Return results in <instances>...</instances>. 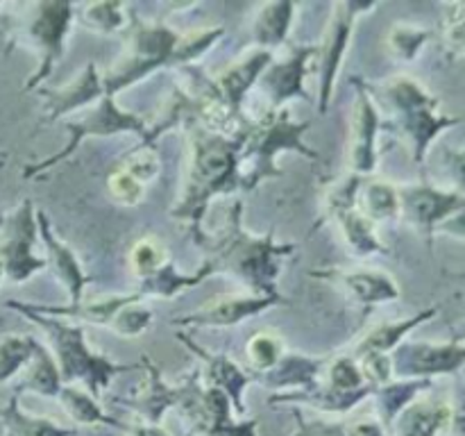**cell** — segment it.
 I'll use <instances>...</instances> for the list:
<instances>
[{
    "instance_id": "1",
    "label": "cell",
    "mask_w": 465,
    "mask_h": 436,
    "mask_svg": "<svg viewBox=\"0 0 465 436\" xmlns=\"http://www.w3.org/2000/svg\"><path fill=\"white\" fill-rule=\"evenodd\" d=\"M248 130L250 125L236 134H218L200 125L186 127L191 148L189 171L180 200L171 209V216L189 227L198 245L207 236L204 216L212 200L241 191V150Z\"/></svg>"
},
{
    "instance_id": "2",
    "label": "cell",
    "mask_w": 465,
    "mask_h": 436,
    "mask_svg": "<svg viewBox=\"0 0 465 436\" xmlns=\"http://www.w3.org/2000/svg\"><path fill=\"white\" fill-rule=\"evenodd\" d=\"M207 250L213 271L234 277L254 295H282V262L295 253V243H280L275 232L252 234L243 225V203L234 200L227 209L225 223L216 234H207L200 243Z\"/></svg>"
},
{
    "instance_id": "3",
    "label": "cell",
    "mask_w": 465,
    "mask_h": 436,
    "mask_svg": "<svg viewBox=\"0 0 465 436\" xmlns=\"http://www.w3.org/2000/svg\"><path fill=\"white\" fill-rule=\"evenodd\" d=\"M7 307L25 316L32 325L44 330L64 384H80L94 398H100L109 389L114 377L121 372L141 371V363H118L91 350L84 327L80 322L32 312L27 302H21V300H7Z\"/></svg>"
},
{
    "instance_id": "4",
    "label": "cell",
    "mask_w": 465,
    "mask_h": 436,
    "mask_svg": "<svg viewBox=\"0 0 465 436\" xmlns=\"http://www.w3.org/2000/svg\"><path fill=\"white\" fill-rule=\"evenodd\" d=\"M312 121H293L289 109H268L259 121L250 123L241 150V189L254 191L262 182L284 175L277 166L282 153H295L304 159H321V153L304 141Z\"/></svg>"
},
{
    "instance_id": "5",
    "label": "cell",
    "mask_w": 465,
    "mask_h": 436,
    "mask_svg": "<svg viewBox=\"0 0 465 436\" xmlns=\"http://www.w3.org/2000/svg\"><path fill=\"white\" fill-rule=\"evenodd\" d=\"M375 103H381L393 116V127L407 136L411 157L418 166L425 164L427 153L440 132L459 125L457 116L440 112V103L413 77H393L380 86H371Z\"/></svg>"
},
{
    "instance_id": "6",
    "label": "cell",
    "mask_w": 465,
    "mask_h": 436,
    "mask_svg": "<svg viewBox=\"0 0 465 436\" xmlns=\"http://www.w3.org/2000/svg\"><path fill=\"white\" fill-rule=\"evenodd\" d=\"M73 23H75V5L73 3L41 0V3L21 7V14L14 18L12 30L7 32V50L12 45H23L39 57L36 71L27 77L25 91H36L50 80L54 66L64 57Z\"/></svg>"
},
{
    "instance_id": "7",
    "label": "cell",
    "mask_w": 465,
    "mask_h": 436,
    "mask_svg": "<svg viewBox=\"0 0 465 436\" xmlns=\"http://www.w3.org/2000/svg\"><path fill=\"white\" fill-rule=\"evenodd\" d=\"M180 32L159 21H141L132 14V23L125 30V50L121 57L103 73L104 94L116 98L121 91L139 84L153 73L175 68V48Z\"/></svg>"
},
{
    "instance_id": "8",
    "label": "cell",
    "mask_w": 465,
    "mask_h": 436,
    "mask_svg": "<svg viewBox=\"0 0 465 436\" xmlns=\"http://www.w3.org/2000/svg\"><path fill=\"white\" fill-rule=\"evenodd\" d=\"M150 123L145 121L141 114L130 112V109L121 107L118 100L114 95L104 94L94 107L86 109V114H82L80 118H73V121L64 123V130L68 132V139L62 148L57 150L50 157L41 159L36 164H27L23 177L30 180V177L41 175V173L50 171L57 164L66 162L73 153L82 145L84 139H100V136H114V134H134L139 136V141L145 139L148 134Z\"/></svg>"
},
{
    "instance_id": "9",
    "label": "cell",
    "mask_w": 465,
    "mask_h": 436,
    "mask_svg": "<svg viewBox=\"0 0 465 436\" xmlns=\"http://www.w3.org/2000/svg\"><path fill=\"white\" fill-rule=\"evenodd\" d=\"M139 363L141 371H145V384L141 386L136 395L118 398L116 404L134 413L136 422H148V425H162L168 409H177L184 418L191 416L204 389L200 366L191 368L184 380L173 386L163 380L159 363H154L148 354H143Z\"/></svg>"
},
{
    "instance_id": "10",
    "label": "cell",
    "mask_w": 465,
    "mask_h": 436,
    "mask_svg": "<svg viewBox=\"0 0 465 436\" xmlns=\"http://www.w3.org/2000/svg\"><path fill=\"white\" fill-rule=\"evenodd\" d=\"M363 180L366 177L348 173L339 182H334L322 198V221L316 223L318 227L321 223L334 221L350 253L359 259H368L372 254H389V248L381 243L380 234H377V225H372L359 209V189H361Z\"/></svg>"
},
{
    "instance_id": "11",
    "label": "cell",
    "mask_w": 465,
    "mask_h": 436,
    "mask_svg": "<svg viewBox=\"0 0 465 436\" xmlns=\"http://www.w3.org/2000/svg\"><path fill=\"white\" fill-rule=\"evenodd\" d=\"M39 239L36 225V209L32 200H23L12 213H7L0 227V262H3L5 277L14 284H23L48 268L45 257L35 254V243Z\"/></svg>"
},
{
    "instance_id": "12",
    "label": "cell",
    "mask_w": 465,
    "mask_h": 436,
    "mask_svg": "<svg viewBox=\"0 0 465 436\" xmlns=\"http://www.w3.org/2000/svg\"><path fill=\"white\" fill-rule=\"evenodd\" d=\"M377 9V3H336L331 7V21L327 27L325 44L318 45V112L327 114L331 98H334L336 77L343 66L345 53L352 41L354 25L363 14H371Z\"/></svg>"
},
{
    "instance_id": "13",
    "label": "cell",
    "mask_w": 465,
    "mask_h": 436,
    "mask_svg": "<svg viewBox=\"0 0 465 436\" xmlns=\"http://www.w3.org/2000/svg\"><path fill=\"white\" fill-rule=\"evenodd\" d=\"M393 380H431L440 375H457L465 366V343L452 339L448 343L430 341H402L391 352Z\"/></svg>"
},
{
    "instance_id": "14",
    "label": "cell",
    "mask_w": 465,
    "mask_h": 436,
    "mask_svg": "<svg viewBox=\"0 0 465 436\" xmlns=\"http://www.w3.org/2000/svg\"><path fill=\"white\" fill-rule=\"evenodd\" d=\"M354 86L352 127H350V173L359 177H371L380 162V132L384 127L380 104L372 98L371 89L359 77H350Z\"/></svg>"
},
{
    "instance_id": "15",
    "label": "cell",
    "mask_w": 465,
    "mask_h": 436,
    "mask_svg": "<svg viewBox=\"0 0 465 436\" xmlns=\"http://www.w3.org/2000/svg\"><path fill=\"white\" fill-rule=\"evenodd\" d=\"M318 45H293L284 59H272L271 66L262 73L257 86L268 98L271 109H284L295 98L309 100L307 75L313 62H318Z\"/></svg>"
},
{
    "instance_id": "16",
    "label": "cell",
    "mask_w": 465,
    "mask_h": 436,
    "mask_svg": "<svg viewBox=\"0 0 465 436\" xmlns=\"http://www.w3.org/2000/svg\"><path fill=\"white\" fill-rule=\"evenodd\" d=\"M289 304L286 295H218L186 316L173 318L177 327H236L266 309Z\"/></svg>"
},
{
    "instance_id": "17",
    "label": "cell",
    "mask_w": 465,
    "mask_h": 436,
    "mask_svg": "<svg viewBox=\"0 0 465 436\" xmlns=\"http://www.w3.org/2000/svg\"><path fill=\"white\" fill-rule=\"evenodd\" d=\"M400 216L407 218L427 239H434L436 230L452 213L465 207V195L459 191H443L431 184L400 186Z\"/></svg>"
},
{
    "instance_id": "18",
    "label": "cell",
    "mask_w": 465,
    "mask_h": 436,
    "mask_svg": "<svg viewBox=\"0 0 465 436\" xmlns=\"http://www.w3.org/2000/svg\"><path fill=\"white\" fill-rule=\"evenodd\" d=\"M309 275L339 286L350 295L363 312H371L377 304L400 300V286L386 271L375 268H312Z\"/></svg>"
},
{
    "instance_id": "19",
    "label": "cell",
    "mask_w": 465,
    "mask_h": 436,
    "mask_svg": "<svg viewBox=\"0 0 465 436\" xmlns=\"http://www.w3.org/2000/svg\"><path fill=\"white\" fill-rule=\"evenodd\" d=\"M175 336H177V341H180V343H184V348L189 350L195 359H198L204 386H213V389L223 391V393L230 398L236 416H243L245 413L243 393H245V389L252 384L248 368H243L241 363H236L234 359L227 357V354L209 352V350L203 348L198 341L191 339L186 332H177Z\"/></svg>"
},
{
    "instance_id": "20",
    "label": "cell",
    "mask_w": 465,
    "mask_h": 436,
    "mask_svg": "<svg viewBox=\"0 0 465 436\" xmlns=\"http://www.w3.org/2000/svg\"><path fill=\"white\" fill-rule=\"evenodd\" d=\"M36 94L44 100V118L41 125L57 123L77 109L94 107L104 95L103 73L98 71L95 62H89L68 84L62 86H39Z\"/></svg>"
},
{
    "instance_id": "21",
    "label": "cell",
    "mask_w": 465,
    "mask_h": 436,
    "mask_svg": "<svg viewBox=\"0 0 465 436\" xmlns=\"http://www.w3.org/2000/svg\"><path fill=\"white\" fill-rule=\"evenodd\" d=\"M275 54L271 50L252 48L243 54L241 59H236L234 64L223 68L216 77H213V84H216L218 94H221L223 103L227 104V109L232 112V116L245 121L243 116V103L248 98L250 91L257 86L259 77L272 64Z\"/></svg>"
},
{
    "instance_id": "22",
    "label": "cell",
    "mask_w": 465,
    "mask_h": 436,
    "mask_svg": "<svg viewBox=\"0 0 465 436\" xmlns=\"http://www.w3.org/2000/svg\"><path fill=\"white\" fill-rule=\"evenodd\" d=\"M325 363L327 359L286 350L275 368L266 372H250V380L263 389H271L272 393H307L321 386Z\"/></svg>"
},
{
    "instance_id": "23",
    "label": "cell",
    "mask_w": 465,
    "mask_h": 436,
    "mask_svg": "<svg viewBox=\"0 0 465 436\" xmlns=\"http://www.w3.org/2000/svg\"><path fill=\"white\" fill-rule=\"evenodd\" d=\"M36 225H39V239L45 245V262H48L50 271L54 272L62 286L68 293V302H80L84 300L86 286L94 282V277L86 275L84 266L80 263L77 254L73 253V248L68 243H64L57 234H54L53 225H50V218L45 216V212L36 209Z\"/></svg>"
},
{
    "instance_id": "24",
    "label": "cell",
    "mask_w": 465,
    "mask_h": 436,
    "mask_svg": "<svg viewBox=\"0 0 465 436\" xmlns=\"http://www.w3.org/2000/svg\"><path fill=\"white\" fill-rule=\"evenodd\" d=\"M132 302H143L139 293H116L107 295V298L98 300H80V302H68V304H32L27 302V307L32 312L45 313V316H57L66 318V321H75L80 325L89 322V325H112V321L116 318V313L123 307Z\"/></svg>"
},
{
    "instance_id": "25",
    "label": "cell",
    "mask_w": 465,
    "mask_h": 436,
    "mask_svg": "<svg viewBox=\"0 0 465 436\" xmlns=\"http://www.w3.org/2000/svg\"><path fill=\"white\" fill-rule=\"evenodd\" d=\"M452 402L448 400H413L391 427L389 436H440L448 431Z\"/></svg>"
},
{
    "instance_id": "26",
    "label": "cell",
    "mask_w": 465,
    "mask_h": 436,
    "mask_svg": "<svg viewBox=\"0 0 465 436\" xmlns=\"http://www.w3.org/2000/svg\"><path fill=\"white\" fill-rule=\"evenodd\" d=\"M212 275H216V271H213V263L209 262V259H204L203 266L193 272L180 271V268L175 266V262H173V259H168L163 266H159L157 271L150 272L148 277H143V280H141L136 293H139L143 300L145 298L171 300V298H175V295L184 293V291L195 289V286H200L204 280H207V277H212Z\"/></svg>"
},
{
    "instance_id": "27",
    "label": "cell",
    "mask_w": 465,
    "mask_h": 436,
    "mask_svg": "<svg viewBox=\"0 0 465 436\" xmlns=\"http://www.w3.org/2000/svg\"><path fill=\"white\" fill-rule=\"evenodd\" d=\"M295 9L298 5L291 0H277V3H266L259 7L254 14L252 27H250V36H252L254 48L262 50H277L280 45L286 44L293 27Z\"/></svg>"
},
{
    "instance_id": "28",
    "label": "cell",
    "mask_w": 465,
    "mask_h": 436,
    "mask_svg": "<svg viewBox=\"0 0 465 436\" xmlns=\"http://www.w3.org/2000/svg\"><path fill=\"white\" fill-rule=\"evenodd\" d=\"M436 316H439V304L420 309V312L413 313V316L409 318H400V321H389V322H381V325H375L361 341H359L352 357H359V354H366V352L391 354L400 343H402V341H407V336L411 334L416 327H420L422 322L431 321V318Z\"/></svg>"
},
{
    "instance_id": "29",
    "label": "cell",
    "mask_w": 465,
    "mask_h": 436,
    "mask_svg": "<svg viewBox=\"0 0 465 436\" xmlns=\"http://www.w3.org/2000/svg\"><path fill=\"white\" fill-rule=\"evenodd\" d=\"M431 384H434L431 380H391L386 382V384L375 386L371 398L375 400L377 422H380L386 431H391L395 418H398L413 400H418V395L430 391Z\"/></svg>"
},
{
    "instance_id": "30",
    "label": "cell",
    "mask_w": 465,
    "mask_h": 436,
    "mask_svg": "<svg viewBox=\"0 0 465 436\" xmlns=\"http://www.w3.org/2000/svg\"><path fill=\"white\" fill-rule=\"evenodd\" d=\"M59 404L66 411V416L73 422L82 427H114V430L127 431L130 430V422H123L118 418L109 416L103 407H100L98 398L89 393L86 389L77 384H64L62 391L57 395Z\"/></svg>"
},
{
    "instance_id": "31",
    "label": "cell",
    "mask_w": 465,
    "mask_h": 436,
    "mask_svg": "<svg viewBox=\"0 0 465 436\" xmlns=\"http://www.w3.org/2000/svg\"><path fill=\"white\" fill-rule=\"evenodd\" d=\"M62 386V372H59V366L57 362H54L53 352H50V348H45L41 341H36L35 354H32L30 363L23 368V377L18 380V384L14 386V391H16L18 395L36 393L44 395V398L57 400Z\"/></svg>"
},
{
    "instance_id": "32",
    "label": "cell",
    "mask_w": 465,
    "mask_h": 436,
    "mask_svg": "<svg viewBox=\"0 0 465 436\" xmlns=\"http://www.w3.org/2000/svg\"><path fill=\"white\" fill-rule=\"evenodd\" d=\"M0 422H3V436H75L77 430L62 427L50 418L32 416L23 411L21 395L14 391L12 398L0 409Z\"/></svg>"
},
{
    "instance_id": "33",
    "label": "cell",
    "mask_w": 465,
    "mask_h": 436,
    "mask_svg": "<svg viewBox=\"0 0 465 436\" xmlns=\"http://www.w3.org/2000/svg\"><path fill=\"white\" fill-rule=\"evenodd\" d=\"M359 209L363 216L377 225V223L393 221L400 216V193L398 186L389 184L384 180H372L366 177L359 189Z\"/></svg>"
},
{
    "instance_id": "34",
    "label": "cell",
    "mask_w": 465,
    "mask_h": 436,
    "mask_svg": "<svg viewBox=\"0 0 465 436\" xmlns=\"http://www.w3.org/2000/svg\"><path fill=\"white\" fill-rule=\"evenodd\" d=\"M75 21L98 35H125L132 23V12L123 3H91L75 7Z\"/></svg>"
},
{
    "instance_id": "35",
    "label": "cell",
    "mask_w": 465,
    "mask_h": 436,
    "mask_svg": "<svg viewBox=\"0 0 465 436\" xmlns=\"http://www.w3.org/2000/svg\"><path fill=\"white\" fill-rule=\"evenodd\" d=\"M36 339L30 334L0 336V384L12 382L35 354Z\"/></svg>"
},
{
    "instance_id": "36",
    "label": "cell",
    "mask_w": 465,
    "mask_h": 436,
    "mask_svg": "<svg viewBox=\"0 0 465 436\" xmlns=\"http://www.w3.org/2000/svg\"><path fill=\"white\" fill-rule=\"evenodd\" d=\"M225 35V27H203V30H191L180 36V44L175 48V68L195 66L198 59H203L218 41Z\"/></svg>"
},
{
    "instance_id": "37",
    "label": "cell",
    "mask_w": 465,
    "mask_h": 436,
    "mask_svg": "<svg viewBox=\"0 0 465 436\" xmlns=\"http://www.w3.org/2000/svg\"><path fill=\"white\" fill-rule=\"evenodd\" d=\"M286 354L284 341L272 332H257L250 336L245 345V357H248V372H266L277 366Z\"/></svg>"
},
{
    "instance_id": "38",
    "label": "cell",
    "mask_w": 465,
    "mask_h": 436,
    "mask_svg": "<svg viewBox=\"0 0 465 436\" xmlns=\"http://www.w3.org/2000/svg\"><path fill=\"white\" fill-rule=\"evenodd\" d=\"M322 384L331 386V389L336 391H345V393L372 389V386L363 380L361 368H359V362L352 354H339V357L327 359L325 372H322Z\"/></svg>"
},
{
    "instance_id": "39",
    "label": "cell",
    "mask_w": 465,
    "mask_h": 436,
    "mask_svg": "<svg viewBox=\"0 0 465 436\" xmlns=\"http://www.w3.org/2000/svg\"><path fill=\"white\" fill-rule=\"evenodd\" d=\"M431 32L422 30V27L407 25V23H398V25L391 27L389 32V48L400 62H413L418 59L420 50L425 48V44L430 41Z\"/></svg>"
},
{
    "instance_id": "40",
    "label": "cell",
    "mask_w": 465,
    "mask_h": 436,
    "mask_svg": "<svg viewBox=\"0 0 465 436\" xmlns=\"http://www.w3.org/2000/svg\"><path fill=\"white\" fill-rule=\"evenodd\" d=\"M168 259H171V254H168L166 245L162 241L153 239V236L136 241L134 248L130 250V266L139 280H143L150 272L157 271L159 266H163Z\"/></svg>"
},
{
    "instance_id": "41",
    "label": "cell",
    "mask_w": 465,
    "mask_h": 436,
    "mask_svg": "<svg viewBox=\"0 0 465 436\" xmlns=\"http://www.w3.org/2000/svg\"><path fill=\"white\" fill-rule=\"evenodd\" d=\"M121 168H125L130 175H134L136 180L148 184V182H153L154 177L159 175V168H162V164H159V153L153 145L139 144L136 148L127 150V153L123 154Z\"/></svg>"
},
{
    "instance_id": "42",
    "label": "cell",
    "mask_w": 465,
    "mask_h": 436,
    "mask_svg": "<svg viewBox=\"0 0 465 436\" xmlns=\"http://www.w3.org/2000/svg\"><path fill=\"white\" fill-rule=\"evenodd\" d=\"M150 325H153V312L145 309L141 302H132L116 313V318H114L109 327H112L118 336L134 339V336L145 334Z\"/></svg>"
},
{
    "instance_id": "43",
    "label": "cell",
    "mask_w": 465,
    "mask_h": 436,
    "mask_svg": "<svg viewBox=\"0 0 465 436\" xmlns=\"http://www.w3.org/2000/svg\"><path fill=\"white\" fill-rule=\"evenodd\" d=\"M107 186H109V193H112L121 204H127V207L139 204L145 195L143 182L136 180L134 175H130V173L121 166L114 168L112 175H109L107 180Z\"/></svg>"
},
{
    "instance_id": "44",
    "label": "cell",
    "mask_w": 465,
    "mask_h": 436,
    "mask_svg": "<svg viewBox=\"0 0 465 436\" xmlns=\"http://www.w3.org/2000/svg\"><path fill=\"white\" fill-rule=\"evenodd\" d=\"M295 431L291 436H350L348 425L341 421H325V418L302 416V409L293 407Z\"/></svg>"
},
{
    "instance_id": "45",
    "label": "cell",
    "mask_w": 465,
    "mask_h": 436,
    "mask_svg": "<svg viewBox=\"0 0 465 436\" xmlns=\"http://www.w3.org/2000/svg\"><path fill=\"white\" fill-rule=\"evenodd\" d=\"M445 53L452 59L465 54V3L450 5L445 21Z\"/></svg>"
},
{
    "instance_id": "46",
    "label": "cell",
    "mask_w": 465,
    "mask_h": 436,
    "mask_svg": "<svg viewBox=\"0 0 465 436\" xmlns=\"http://www.w3.org/2000/svg\"><path fill=\"white\" fill-rule=\"evenodd\" d=\"M354 359L359 362L363 380H366L372 389L393 380V363H391V354L366 352V354H359V357Z\"/></svg>"
},
{
    "instance_id": "47",
    "label": "cell",
    "mask_w": 465,
    "mask_h": 436,
    "mask_svg": "<svg viewBox=\"0 0 465 436\" xmlns=\"http://www.w3.org/2000/svg\"><path fill=\"white\" fill-rule=\"evenodd\" d=\"M259 418H243V421H236L230 418V421L221 422V425L204 427V430H198L193 436H257Z\"/></svg>"
},
{
    "instance_id": "48",
    "label": "cell",
    "mask_w": 465,
    "mask_h": 436,
    "mask_svg": "<svg viewBox=\"0 0 465 436\" xmlns=\"http://www.w3.org/2000/svg\"><path fill=\"white\" fill-rule=\"evenodd\" d=\"M450 175L457 182V191L465 195V150H445Z\"/></svg>"
},
{
    "instance_id": "49",
    "label": "cell",
    "mask_w": 465,
    "mask_h": 436,
    "mask_svg": "<svg viewBox=\"0 0 465 436\" xmlns=\"http://www.w3.org/2000/svg\"><path fill=\"white\" fill-rule=\"evenodd\" d=\"M450 431L452 436H465V386L459 391L457 404H452V418H450Z\"/></svg>"
},
{
    "instance_id": "50",
    "label": "cell",
    "mask_w": 465,
    "mask_h": 436,
    "mask_svg": "<svg viewBox=\"0 0 465 436\" xmlns=\"http://www.w3.org/2000/svg\"><path fill=\"white\" fill-rule=\"evenodd\" d=\"M436 232H440V234L457 236V239H465V207L459 209L457 213H452L448 221L440 223L439 230Z\"/></svg>"
},
{
    "instance_id": "51",
    "label": "cell",
    "mask_w": 465,
    "mask_h": 436,
    "mask_svg": "<svg viewBox=\"0 0 465 436\" xmlns=\"http://www.w3.org/2000/svg\"><path fill=\"white\" fill-rule=\"evenodd\" d=\"M350 436H389V431L377 421H359L354 425H348Z\"/></svg>"
},
{
    "instance_id": "52",
    "label": "cell",
    "mask_w": 465,
    "mask_h": 436,
    "mask_svg": "<svg viewBox=\"0 0 465 436\" xmlns=\"http://www.w3.org/2000/svg\"><path fill=\"white\" fill-rule=\"evenodd\" d=\"M130 436H171L162 425H148V422H134L127 430Z\"/></svg>"
},
{
    "instance_id": "53",
    "label": "cell",
    "mask_w": 465,
    "mask_h": 436,
    "mask_svg": "<svg viewBox=\"0 0 465 436\" xmlns=\"http://www.w3.org/2000/svg\"><path fill=\"white\" fill-rule=\"evenodd\" d=\"M5 280V268H3V262H0V284H3Z\"/></svg>"
},
{
    "instance_id": "54",
    "label": "cell",
    "mask_w": 465,
    "mask_h": 436,
    "mask_svg": "<svg viewBox=\"0 0 465 436\" xmlns=\"http://www.w3.org/2000/svg\"><path fill=\"white\" fill-rule=\"evenodd\" d=\"M3 221H5V216H3V213H0V227H3Z\"/></svg>"
},
{
    "instance_id": "55",
    "label": "cell",
    "mask_w": 465,
    "mask_h": 436,
    "mask_svg": "<svg viewBox=\"0 0 465 436\" xmlns=\"http://www.w3.org/2000/svg\"><path fill=\"white\" fill-rule=\"evenodd\" d=\"M0 9H3V5H0Z\"/></svg>"
}]
</instances>
